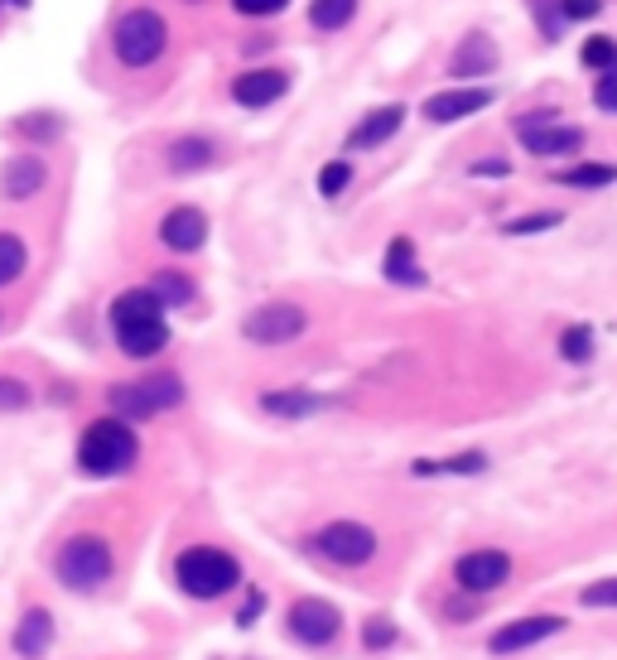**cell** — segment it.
Wrapping results in <instances>:
<instances>
[{
	"instance_id": "obj_1",
	"label": "cell",
	"mask_w": 617,
	"mask_h": 660,
	"mask_svg": "<svg viewBox=\"0 0 617 660\" xmlns=\"http://www.w3.org/2000/svg\"><path fill=\"white\" fill-rule=\"evenodd\" d=\"M136 458H140V439L130 434L126 419H116V415L87 425L83 439H77V468L92 472V478H116V472H126Z\"/></svg>"
},
{
	"instance_id": "obj_2",
	"label": "cell",
	"mask_w": 617,
	"mask_h": 660,
	"mask_svg": "<svg viewBox=\"0 0 617 660\" xmlns=\"http://www.w3.org/2000/svg\"><path fill=\"white\" fill-rule=\"evenodd\" d=\"M174 578H179V588L189 593V598H222V593L236 588L242 564L217 545H193L174 560Z\"/></svg>"
},
{
	"instance_id": "obj_3",
	"label": "cell",
	"mask_w": 617,
	"mask_h": 660,
	"mask_svg": "<svg viewBox=\"0 0 617 660\" xmlns=\"http://www.w3.org/2000/svg\"><path fill=\"white\" fill-rule=\"evenodd\" d=\"M107 405H111L116 419H155V415H164V411H174V405H183V381L174 372L126 381V386H111L107 391Z\"/></svg>"
},
{
	"instance_id": "obj_4",
	"label": "cell",
	"mask_w": 617,
	"mask_h": 660,
	"mask_svg": "<svg viewBox=\"0 0 617 660\" xmlns=\"http://www.w3.org/2000/svg\"><path fill=\"white\" fill-rule=\"evenodd\" d=\"M54 574H58V584L73 588V593L102 588L111 578V545L102 535H73V540H63V550H58V560H54Z\"/></svg>"
},
{
	"instance_id": "obj_5",
	"label": "cell",
	"mask_w": 617,
	"mask_h": 660,
	"mask_svg": "<svg viewBox=\"0 0 617 660\" xmlns=\"http://www.w3.org/2000/svg\"><path fill=\"white\" fill-rule=\"evenodd\" d=\"M164 44H169V24L160 10H126L116 20V58L126 68H150L164 54Z\"/></svg>"
},
{
	"instance_id": "obj_6",
	"label": "cell",
	"mask_w": 617,
	"mask_h": 660,
	"mask_svg": "<svg viewBox=\"0 0 617 660\" xmlns=\"http://www.w3.org/2000/svg\"><path fill=\"white\" fill-rule=\"evenodd\" d=\"M305 328H309V313L299 309V304L270 299V304H260L256 313H246L242 333H246V342H256V348H285V342H295Z\"/></svg>"
},
{
	"instance_id": "obj_7",
	"label": "cell",
	"mask_w": 617,
	"mask_h": 660,
	"mask_svg": "<svg viewBox=\"0 0 617 660\" xmlns=\"http://www.w3.org/2000/svg\"><path fill=\"white\" fill-rule=\"evenodd\" d=\"M313 550L323 554V560L343 564V569H358L376 554V531L362 521H328L319 535H313Z\"/></svg>"
},
{
	"instance_id": "obj_8",
	"label": "cell",
	"mask_w": 617,
	"mask_h": 660,
	"mask_svg": "<svg viewBox=\"0 0 617 660\" xmlns=\"http://www.w3.org/2000/svg\"><path fill=\"white\" fill-rule=\"evenodd\" d=\"M343 631V613L323 598H299L290 607V637L305 641V646H328Z\"/></svg>"
},
{
	"instance_id": "obj_9",
	"label": "cell",
	"mask_w": 617,
	"mask_h": 660,
	"mask_svg": "<svg viewBox=\"0 0 617 660\" xmlns=\"http://www.w3.org/2000/svg\"><path fill=\"white\" fill-rule=\"evenodd\" d=\"M454 578H458V588H468V593H492V588H502L511 578V554L472 550V554H464V560L454 564Z\"/></svg>"
},
{
	"instance_id": "obj_10",
	"label": "cell",
	"mask_w": 617,
	"mask_h": 660,
	"mask_svg": "<svg viewBox=\"0 0 617 660\" xmlns=\"http://www.w3.org/2000/svg\"><path fill=\"white\" fill-rule=\"evenodd\" d=\"M564 631V617H517L502 631H492V656H511V651H526V646H541L545 637Z\"/></svg>"
},
{
	"instance_id": "obj_11",
	"label": "cell",
	"mask_w": 617,
	"mask_h": 660,
	"mask_svg": "<svg viewBox=\"0 0 617 660\" xmlns=\"http://www.w3.org/2000/svg\"><path fill=\"white\" fill-rule=\"evenodd\" d=\"M482 107H492L488 87H458V92H435V97L425 102V116L439 126H449V121H464V116L482 111Z\"/></svg>"
},
{
	"instance_id": "obj_12",
	"label": "cell",
	"mask_w": 617,
	"mask_h": 660,
	"mask_svg": "<svg viewBox=\"0 0 617 660\" xmlns=\"http://www.w3.org/2000/svg\"><path fill=\"white\" fill-rule=\"evenodd\" d=\"M405 126V107L401 102H386V107H376V111H366L358 126H352V136L348 145L352 150H376V145H386L396 130Z\"/></svg>"
},
{
	"instance_id": "obj_13",
	"label": "cell",
	"mask_w": 617,
	"mask_h": 660,
	"mask_svg": "<svg viewBox=\"0 0 617 660\" xmlns=\"http://www.w3.org/2000/svg\"><path fill=\"white\" fill-rule=\"evenodd\" d=\"M285 87H290V77L280 68H252L232 83V97L242 102V107H270L275 97H285Z\"/></svg>"
},
{
	"instance_id": "obj_14",
	"label": "cell",
	"mask_w": 617,
	"mask_h": 660,
	"mask_svg": "<svg viewBox=\"0 0 617 660\" xmlns=\"http://www.w3.org/2000/svg\"><path fill=\"white\" fill-rule=\"evenodd\" d=\"M492 68H497V44H492V34H482V30H472L449 58L454 77H488Z\"/></svg>"
},
{
	"instance_id": "obj_15",
	"label": "cell",
	"mask_w": 617,
	"mask_h": 660,
	"mask_svg": "<svg viewBox=\"0 0 617 660\" xmlns=\"http://www.w3.org/2000/svg\"><path fill=\"white\" fill-rule=\"evenodd\" d=\"M44 183H49V169H44L39 155H15V160L0 169V189H6V198H15V203L34 198Z\"/></svg>"
},
{
	"instance_id": "obj_16",
	"label": "cell",
	"mask_w": 617,
	"mask_h": 660,
	"mask_svg": "<svg viewBox=\"0 0 617 660\" xmlns=\"http://www.w3.org/2000/svg\"><path fill=\"white\" fill-rule=\"evenodd\" d=\"M49 646H54V617H49V607H30L15 627V656L39 660V656H49Z\"/></svg>"
},
{
	"instance_id": "obj_17",
	"label": "cell",
	"mask_w": 617,
	"mask_h": 660,
	"mask_svg": "<svg viewBox=\"0 0 617 660\" xmlns=\"http://www.w3.org/2000/svg\"><path fill=\"white\" fill-rule=\"evenodd\" d=\"M203 236H208V222H203L199 207H174V213L160 222V242L169 251H199Z\"/></svg>"
},
{
	"instance_id": "obj_18",
	"label": "cell",
	"mask_w": 617,
	"mask_h": 660,
	"mask_svg": "<svg viewBox=\"0 0 617 660\" xmlns=\"http://www.w3.org/2000/svg\"><path fill=\"white\" fill-rule=\"evenodd\" d=\"M116 342H121L126 358H155V352H164V342H169V323L155 319V323L116 328Z\"/></svg>"
},
{
	"instance_id": "obj_19",
	"label": "cell",
	"mask_w": 617,
	"mask_h": 660,
	"mask_svg": "<svg viewBox=\"0 0 617 660\" xmlns=\"http://www.w3.org/2000/svg\"><path fill=\"white\" fill-rule=\"evenodd\" d=\"M164 304L150 289H126L121 299H111V328H130V323H155Z\"/></svg>"
},
{
	"instance_id": "obj_20",
	"label": "cell",
	"mask_w": 617,
	"mask_h": 660,
	"mask_svg": "<svg viewBox=\"0 0 617 660\" xmlns=\"http://www.w3.org/2000/svg\"><path fill=\"white\" fill-rule=\"evenodd\" d=\"M521 145H526L531 155H541V160H550V155H574L584 145V130L579 126H545V130L521 136Z\"/></svg>"
},
{
	"instance_id": "obj_21",
	"label": "cell",
	"mask_w": 617,
	"mask_h": 660,
	"mask_svg": "<svg viewBox=\"0 0 617 660\" xmlns=\"http://www.w3.org/2000/svg\"><path fill=\"white\" fill-rule=\"evenodd\" d=\"M386 280H396V285H425V270L415 266V242L411 236H396V242L386 246Z\"/></svg>"
},
{
	"instance_id": "obj_22",
	"label": "cell",
	"mask_w": 617,
	"mask_h": 660,
	"mask_svg": "<svg viewBox=\"0 0 617 660\" xmlns=\"http://www.w3.org/2000/svg\"><path fill=\"white\" fill-rule=\"evenodd\" d=\"M319 395H309V391H266L260 395V411L266 415H280V419H299V415H313L319 411Z\"/></svg>"
},
{
	"instance_id": "obj_23",
	"label": "cell",
	"mask_w": 617,
	"mask_h": 660,
	"mask_svg": "<svg viewBox=\"0 0 617 660\" xmlns=\"http://www.w3.org/2000/svg\"><path fill=\"white\" fill-rule=\"evenodd\" d=\"M24 266H30V251H24V242L15 232H0V289L6 285H15Z\"/></svg>"
},
{
	"instance_id": "obj_24",
	"label": "cell",
	"mask_w": 617,
	"mask_h": 660,
	"mask_svg": "<svg viewBox=\"0 0 617 660\" xmlns=\"http://www.w3.org/2000/svg\"><path fill=\"white\" fill-rule=\"evenodd\" d=\"M352 15H358V0H313V6H309L313 30H343Z\"/></svg>"
},
{
	"instance_id": "obj_25",
	"label": "cell",
	"mask_w": 617,
	"mask_h": 660,
	"mask_svg": "<svg viewBox=\"0 0 617 660\" xmlns=\"http://www.w3.org/2000/svg\"><path fill=\"white\" fill-rule=\"evenodd\" d=\"M208 160H213V145H208V140H174V145H169V169H174V174L203 169Z\"/></svg>"
},
{
	"instance_id": "obj_26",
	"label": "cell",
	"mask_w": 617,
	"mask_h": 660,
	"mask_svg": "<svg viewBox=\"0 0 617 660\" xmlns=\"http://www.w3.org/2000/svg\"><path fill=\"white\" fill-rule=\"evenodd\" d=\"M482 468H488V454H458V458H439V464H415L411 472L415 478H439V472L468 478V472H482Z\"/></svg>"
},
{
	"instance_id": "obj_27",
	"label": "cell",
	"mask_w": 617,
	"mask_h": 660,
	"mask_svg": "<svg viewBox=\"0 0 617 660\" xmlns=\"http://www.w3.org/2000/svg\"><path fill=\"white\" fill-rule=\"evenodd\" d=\"M560 183H570V189H603V183H617V164H574L560 174Z\"/></svg>"
},
{
	"instance_id": "obj_28",
	"label": "cell",
	"mask_w": 617,
	"mask_h": 660,
	"mask_svg": "<svg viewBox=\"0 0 617 660\" xmlns=\"http://www.w3.org/2000/svg\"><path fill=\"white\" fill-rule=\"evenodd\" d=\"M560 358L564 362H588L594 358V328L588 323H574L560 333Z\"/></svg>"
},
{
	"instance_id": "obj_29",
	"label": "cell",
	"mask_w": 617,
	"mask_h": 660,
	"mask_svg": "<svg viewBox=\"0 0 617 660\" xmlns=\"http://www.w3.org/2000/svg\"><path fill=\"white\" fill-rule=\"evenodd\" d=\"M146 289H150V295L160 299V304H189V299H193V280H183V275H174V270H160Z\"/></svg>"
},
{
	"instance_id": "obj_30",
	"label": "cell",
	"mask_w": 617,
	"mask_h": 660,
	"mask_svg": "<svg viewBox=\"0 0 617 660\" xmlns=\"http://www.w3.org/2000/svg\"><path fill=\"white\" fill-rule=\"evenodd\" d=\"M579 58H584V68H594V73H608V68H617V44H613L608 34H594V39H584Z\"/></svg>"
},
{
	"instance_id": "obj_31",
	"label": "cell",
	"mask_w": 617,
	"mask_h": 660,
	"mask_svg": "<svg viewBox=\"0 0 617 660\" xmlns=\"http://www.w3.org/2000/svg\"><path fill=\"white\" fill-rule=\"evenodd\" d=\"M30 401H34V391L24 386V381L0 376V415H20V411H30Z\"/></svg>"
},
{
	"instance_id": "obj_32",
	"label": "cell",
	"mask_w": 617,
	"mask_h": 660,
	"mask_svg": "<svg viewBox=\"0 0 617 660\" xmlns=\"http://www.w3.org/2000/svg\"><path fill=\"white\" fill-rule=\"evenodd\" d=\"M348 183H352V164H348V160H333V164L319 169V193H323V198H338V193L348 189Z\"/></svg>"
},
{
	"instance_id": "obj_33",
	"label": "cell",
	"mask_w": 617,
	"mask_h": 660,
	"mask_svg": "<svg viewBox=\"0 0 617 660\" xmlns=\"http://www.w3.org/2000/svg\"><path fill=\"white\" fill-rule=\"evenodd\" d=\"M560 213H531V217H517V222H507V236H535V232H550V227H560Z\"/></svg>"
},
{
	"instance_id": "obj_34",
	"label": "cell",
	"mask_w": 617,
	"mask_h": 660,
	"mask_svg": "<svg viewBox=\"0 0 617 660\" xmlns=\"http://www.w3.org/2000/svg\"><path fill=\"white\" fill-rule=\"evenodd\" d=\"M584 607H617V578H598V584H588L579 593Z\"/></svg>"
},
{
	"instance_id": "obj_35",
	"label": "cell",
	"mask_w": 617,
	"mask_h": 660,
	"mask_svg": "<svg viewBox=\"0 0 617 660\" xmlns=\"http://www.w3.org/2000/svg\"><path fill=\"white\" fill-rule=\"evenodd\" d=\"M20 130H24V136H39V140H58L63 121H58V116H20Z\"/></svg>"
},
{
	"instance_id": "obj_36",
	"label": "cell",
	"mask_w": 617,
	"mask_h": 660,
	"mask_svg": "<svg viewBox=\"0 0 617 660\" xmlns=\"http://www.w3.org/2000/svg\"><path fill=\"white\" fill-rule=\"evenodd\" d=\"M391 641H396V627H391L386 617H372V622L362 627V646H366V651H382V646H391Z\"/></svg>"
},
{
	"instance_id": "obj_37",
	"label": "cell",
	"mask_w": 617,
	"mask_h": 660,
	"mask_svg": "<svg viewBox=\"0 0 617 660\" xmlns=\"http://www.w3.org/2000/svg\"><path fill=\"white\" fill-rule=\"evenodd\" d=\"M603 0H560V20L564 24H579V20H598Z\"/></svg>"
},
{
	"instance_id": "obj_38",
	"label": "cell",
	"mask_w": 617,
	"mask_h": 660,
	"mask_svg": "<svg viewBox=\"0 0 617 660\" xmlns=\"http://www.w3.org/2000/svg\"><path fill=\"white\" fill-rule=\"evenodd\" d=\"M594 102H598L603 111H613V116H617V68L598 73V83H594Z\"/></svg>"
},
{
	"instance_id": "obj_39",
	"label": "cell",
	"mask_w": 617,
	"mask_h": 660,
	"mask_svg": "<svg viewBox=\"0 0 617 660\" xmlns=\"http://www.w3.org/2000/svg\"><path fill=\"white\" fill-rule=\"evenodd\" d=\"M232 6L242 10V15H252V20H256V15H280V10L290 6V0H232Z\"/></svg>"
},
{
	"instance_id": "obj_40",
	"label": "cell",
	"mask_w": 617,
	"mask_h": 660,
	"mask_svg": "<svg viewBox=\"0 0 617 660\" xmlns=\"http://www.w3.org/2000/svg\"><path fill=\"white\" fill-rule=\"evenodd\" d=\"M545 126H560V111H531V116H517V130L521 136H531V130H545Z\"/></svg>"
},
{
	"instance_id": "obj_41",
	"label": "cell",
	"mask_w": 617,
	"mask_h": 660,
	"mask_svg": "<svg viewBox=\"0 0 617 660\" xmlns=\"http://www.w3.org/2000/svg\"><path fill=\"white\" fill-rule=\"evenodd\" d=\"M260 607H266V598H260V593H252V598H246V607H242V627H252V622H256Z\"/></svg>"
},
{
	"instance_id": "obj_42",
	"label": "cell",
	"mask_w": 617,
	"mask_h": 660,
	"mask_svg": "<svg viewBox=\"0 0 617 660\" xmlns=\"http://www.w3.org/2000/svg\"><path fill=\"white\" fill-rule=\"evenodd\" d=\"M472 174H507V160H482L472 164Z\"/></svg>"
}]
</instances>
